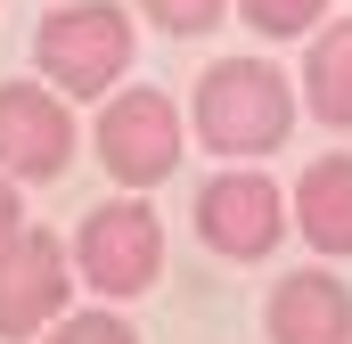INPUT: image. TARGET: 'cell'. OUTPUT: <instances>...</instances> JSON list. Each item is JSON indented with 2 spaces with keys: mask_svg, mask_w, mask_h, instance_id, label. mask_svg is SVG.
<instances>
[{
  "mask_svg": "<svg viewBox=\"0 0 352 344\" xmlns=\"http://www.w3.org/2000/svg\"><path fill=\"white\" fill-rule=\"evenodd\" d=\"M295 115H303V90L287 83L278 58H254V50L213 58L197 74V90H188V131H197V148H213V164H263V156H278Z\"/></svg>",
  "mask_w": 352,
  "mask_h": 344,
  "instance_id": "obj_1",
  "label": "cell"
},
{
  "mask_svg": "<svg viewBox=\"0 0 352 344\" xmlns=\"http://www.w3.org/2000/svg\"><path fill=\"white\" fill-rule=\"evenodd\" d=\"M131 58H140V25L115 0H50V17L33 25V74L90 107L123 90Z\"/></svg>",
  "mask_w": 352,
  "mask_h": 344,
  "instance_id": "obj_2",
  "label": "cell"
},
{
  "mask_svg": "<svg viewBox=\"0 0 352 344\" xmlns=\"http://www.w3.org/2000/svg\"><path fill=\"white\" fill-rule=\"evenodd\" d=\"M188 107L164 98L156 83H123L115 98H98V123H90V156L98 172L115 180V189H131V197H148V189H164L188 156Z\"/></svg>",
  "mask_w": 352,
  "mask_h": 344,
  "instance_id": "obj_3",
  "label": "cell"
},
{
  "mask_svg": "<svg viewBox=\"0 0 352 344\" xmlns=\"http://www.w3.org/2000/svg\"><path fill=\"white\" fill-rule=\"evenodd\" d=\"M66 246H74V279H82L98 303H131V295H148L164 279V222L131 189H115L107 205H90Z\"/></svg>",
  "mask_w": 352,
  "mask_h": 344,
  "instance_id": "obj_4",
  "label": "cell"
},
{
  "mask_svg": "<svg viewBox=\"0 0 352 344\" xmlns=\"http://www.w3.org/2000/svg\"><path fill=\"white\" fill-rule=\"evenodd\" d=\"M82 156V123H74V98L50 90L41 74H8L0 83V172L25 180V189H50L66 180Z\"/></svg>",
  "mask_w": 352,
  "mask_h": 344,
  "instance_id": "obj_5",
  "label": "cell"
},
{
  "mask_svg": "<svg viewBox=\"0 0 352 344\" xmlns=\"http://www.w3.org/2000/svg\"><path fill=\"white\" fill-rule=\"evenodd\" d=\"M74 246L58 230H16L0 246V344H41L66 312H74Z\"/></svg>",
  "mask_w": 352,
  "mask_h": 344,
  "instance_id": "obj_6",
  "label": "cell"
},
{
  "mask_svg": "<svg viewBox=\"0 0 352 344\" xmlns=\"http://www.w3.org/2000/svg\"><path fill=\"white\" fill-rule=\"evenodd\" d=\"M287 189L254 164H230V172H205L197 189V238L213 246L221 262H270L278 238H287Z\"/></svg>",
  "mask_w": 352,
  "mask_h": 344,
  "instance_id": "obj_7",
  "label": "cell"
},
{
  "mask_svg": "<svg viewBox=\"0 0 352 344\" xmlns=\"http://www.w3.org/2000/svg\"><path fill=\"white\" fill-rule=\"evenodd\" d=\"M263 336L270 344H352V287L328 262L287 270L263 295Z\"/></svg>",
  "mask_w": 352,
  "mask_h": 344,
  "instance_id": "obj_8",
  "label": "cell"
},
{
  "mask_svg": "<svg viewBox=\"0 0 352 344\" xmlns=\"http://www.w3.org/2000/svg\"><path fill=\"white\" fill-rule=\"evenodd\" d=\"M295 230L320 262H344L352 255V148H328L295 172Z\"/></svg>",
  "mask_w": 352,
  "mask_h": 344,
  "instance_id": "obj_9",
  "label": "cell"
},
{
  "mask_svg": "<svg viewBox=\"0 0 352 344\" xmlns=\"http://www.w3.org/2000/svg\"><path fill=\"white\" fill-rule=\"evenodd\" d=\"M295 90H303V115H311V123L352 131V17H328V25L311 33Z\"/></svg>",
  "mask_w": 352,
  "mask_h": 344,
  "instance_id": "obj_10",
  "label": "cell"
},
{
  "mask_svg": "<svg viewBox=\"0 0 352 344\" xmlns=\"http://www.w3.org/2000/svg\"><path fill=\"white\" fill-rule=\"evenodd\" d=\"M140 17L164 41H205V33H221V17H238V0H140Z\"/></svg>",
  "mask_w": 352,
  "mask_h": 344,
  "instance_id": "obj_11",
  "label": "cell"
},
{
  "mask_svg": "<svg viewBox=\"0 0 352 344\" xmlns=\"http://www.w3.org/2000/svg\"><path fill=\"white\" fill-rule=\"evenodd\" d=\"M238 17L263 33V41H303L328 25V0H238Z\"/></svg>",
  "mask_w": 352,
  "mask_h": 344,
  "instance_id": "obj_12",
  "label": "cell"
},
{
  "mask_svg": "<svg viewBox=\"0 0 352 344\" xmlns=\"http://www.w3.org/2000/svg\"><path fill=\"white\" fill-rule=\"evenodd\" d=\"M41 344H140V328L123 320V312H107V303H90V312H66L58 328Z\"/></svg>",
  "mask_w": 352,
  "mask_h": 344,
  "instance_id": "obj_13",
  "label": "cell"
},
{
  "mask_svg": "<svg viewBox=\"0 0 352 344\" xmlns=\"http://www.w3.org/2000/svg\"><path fill=\"white\" fill-rule=\"evenodd\" d=\"M16 230H25V180H8V172H0V246H8Z\"/></svg>",
  "mask_w": 352,
  "mask_h": 344,
  "instance_id": "obj_14",
  "label": "cell"
}]
</instances>
